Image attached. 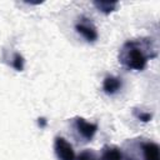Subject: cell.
Listing matches in <instances>:
<instances>
[{"instance_id": "cell-1", "label": "cell", "mask_w": 160, "mask_h": 160, "mask_svg": "<svg viewBox=\"0 0 160 160\" xmlns=\"http://www.w3.org/2000/svg\"><path fill=\"white\" fill-rule=\"evenodd\" d=\"M146 50H149V46L144 40L128 41L120 50L119 60L128 69L142 70L149 59V52Z\"/></svg>"}, {"instance_id": "cell-2", "label": "cell", "mask_w": 160, "mask_h": 160, "mask_svg": "<svg viewBox=\"0 0 160 160\" xmlns=\"http://www.w3.org/2000/svg\"><path fill=\"white\" fill-rule=\"evenodd\" d=\"M125 160H159V145L151 140L134 139L126 142Z\"/></svg>"}, {"instance_id": "cell-3", "label": "cell", "mask_w": 160, "mask_h": 160, "mask_svg": "<svg viewBox=\"0 0 160 160\" xmlns=\"http://www.w3.org/2000/svg\"><path fill=\"white\" fill-rule=\"evenodd\" d=\"M72 128L76 131V138L81 139L82 141H90L98 130L96 124L89 122L82 118H75L72 121Z\"/></svg>"}, {"instance_id": "cell-4", "label": "cell", "mask_w": 160, "mask_h": 160, "mask_svg": "<svg viewBox=\"0 0 160 160\" xmlns=\"http://www.w3.org/2000/svg\"><path fill=\"white\" fill-rule=\"evenodd\" d=\"M55 154L59 160H75V152L69 141H66L61 136L55 138Z\"/></svg>"}, {"instance_id": "cell-5", "label": "cell", "mask_w": 160, "mask_h": 160, "mask_svg": "<svg viewBox=\"0 0 160 160\" xmlns=\"http://www.w3.org/2000/svg\"><path fill=\"white\" fill-rule=\"evenodd\" d=\"M75 30L82 36L85 38L88 41H94L98 39V31L96 28L94 26V24L86 19V18H81V20L79 22H76L75 25Z\"/></svg>"}, {"instance_id": "cell-6", "label": "cell", "mask_w": 160, "mask_h": 160, "mask_svg": "<svg viewBox=\"0 0 160 160\" xmlns=\"http://www.w3.org/2000/svg\"><path fill=\"white\" fill-rule=\"evenodd\" d=\"M99 160H122L121 150L114 145H106L102 148Z\"/></svg>"}, {"instance_id": "cell-7", "label": "cell", "mask_w": 160, "mask_h": 160, "mask_svg": "<svg viewBox=\"0 0 160 160\" xmlns=\"http://www.w3.org/2000/svg\"><path fill=\"white\" fill-rule=\"evenodd\" d=\"M102 88L106 94H115L121 88V80L115 76H108L104 80Z\"/></svg>"}, {"instance_id": "cell-8", "label": "cell", "mask_w": 160, "mask_h": 160, "mask_svg": "<svg viewBox=\"0 0 160 160\" xmlns=\"http://www.w3.org/2000/svg\"><path fill=\"white\" fill-rule=\"evenodd\" d=\"M78 160H99V158L96 156V154H95L92 150L85 149V150H82V151L79 154Z\"/></svg>"}, {"instance_id": "cell-9", "label": "cell", "mask_w": 160, "mask_h": 160, "mask_svg": "<svg viewBox=\"0 0 160 160\" xmlns=\"http://www.w3.org/2000/svg\"><path fill=\"white\" fill-rule=\"evenodd\" d=\"M12 65H14V68H15L16 70H21V69H22V58H21L19 54L15 55V59H14Z\"/></svg>"}]
</instances>
